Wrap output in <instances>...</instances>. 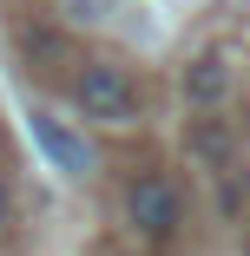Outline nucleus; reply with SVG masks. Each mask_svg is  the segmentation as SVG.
<instances>
[{
    "mask_svg": "<svg viewBox=\"0 0 250 256\" xmlns=\"http://www.w3.org/2000/svg\"><path fill=\"white\" fill-rule=\"evenodd\" d=\"M7 224H14V190L0 184V230H7Z\"/></svg>",
    "mask_w": 250,
    "mask_h": 256,
    "instance_id": "obj_5",
    "label": "nucleus"
},
{
    "mask_svg": "<svg viewBox=\"0 0 250 256\" xmlns=\"http://www.w3.org/2000/svg\"><path fill=\"white\" fill-rule=\"evenodd\" d=\"M73 106H79L86 118H99V125H132V118H138V86H132V72L112 66V60H86V66L73 72Z\"/></svg>",
    "mask_w": 250,
    "mask_h": 256,
    "instance_id": "obj_1",
    "label": "nucleus"
},
{
    "mask_svg": "<svg viewBox=\"0 0 250 256\" xmlns=\"http://www.w3.org/2000/svg\"><path fill=\"white\" fill-rule=\"evenodd\" d=\"M184 92H191V106H217V98L230 92V66L217 53H197L191 72H184Z\"/></svg>",
    "mask_w": 250,
    "mask_h": 256,
    "instance_id": "obj_4",
    "label": "nucleus"
},
{
    "mask_svg": "<svg viewBox=\"0 0 250 256\" xmlns=\"http://www.w3.org/2000/svg\"><path fill=\"white\" fill-rule=\"evenodd\" d=\"M125 224L145 236V243H171L178 224H184V197L165 171H138L125 184Z\"/></svg>",
    "mask_w": 250,
    "mask_h": 256,
    "instance_id": "obj_2",
    "label": "nucleus"
},
{
    "mask_svg": "<svg viewBox=\"0 0 250 256\" xmlns=\"http://www.w3.org/2000/svg\"><path fill=\"white\" fill-rule=\"evenodd\" d=\"M27 125H33V138H40V151H46V158H53L66 178H86V171H92V144H86V138H79L66 118H53V112H33Z\"/></svg>",
    "mask_w": 250,
    "mask_h": 256,
    "instance_id": "obj_3",
    "label": "nucleus"
}]
</instances>
